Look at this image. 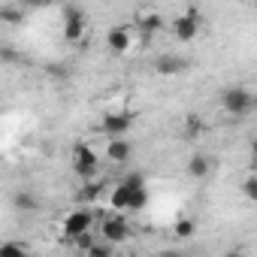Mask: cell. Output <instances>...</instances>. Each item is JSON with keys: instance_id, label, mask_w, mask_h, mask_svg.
<instances>
[{"instance_id": "6da1fadb", "label": "cell", "mask_w": 257, "mask_h": 257, "mask_svg": "<svg viewBox=\"0 0 257 257\" xmlns=\"http://www.w3.org/2000/svg\"><path fill=\"white\" fill-rule=\"evenodd\" d=\"M61 22H64V40L67 43H82L85 31H88V13L79 4H67L61 10Z\"/></svg>"}, {"instance_id": "7a4b0ae2", "label": "cell", "mask_w": 257, "mask_h": 257, "mask_svg": "<svg viewBox=\"0 0 257 257\" xmlns=\"http://www.w3.org/2000/svg\"><path fill=\"white\" fill-rule=\"evenodd\" d=\"M221 106L227 109V115H233V118H245V115L254 109V94H251L245 85L224 88V94H221Z\"/></svg>"}, {"instance_id": "3957f363", "label": "cell", "mask_w": 257, "mask_h": 257, "mask_svg": "<svg viewBox=\"0 0 257 257\" xmlns=\"http://www.w3.org/2000/svg\"><path fill=\"white\" fill-rule=\"evenodd\" d=\"M73 173H76L82 182L97 179V173H100V158L91 152V146H85V143H76V146H73Z\"/></svg>"}, {"instance_id": "277c9868", "label": "cell", "mask_w": 257, "mask_h": 257, "mask_svg": "<svg viewBox=\"0 0 257 257\" xmlns=\"http://www.w3.org/2000/svg\"><path fill=\"white\" fill-rule=\"evenodd\" d=\"M137 188H146V179H143V173H127L115 188H112V212L115 215H121V212H127V200H131V191H137Z\"/></svg>"}, {"instance_id": "5b68a950", "label": "cell", "mask_w": 257, "mask_h": 257, "mask_svg": "<svg viewBox=\"0 0 257 257\" xmlns=\"http://www.w3.org/2000/svg\"><path fill=\"white\" fill-rule=\"evenodd\" d=\"M91 227H94V212H91V206H79V209H73V212L64 218V236H67V239H79V236L91 233Z\"/></svg>"}, {"instance_id": "8992f818", "label": "cell", "mask_w": 257, "mask_h": 257, "mask_svg": "<svg viewBox=\"0 0 257 257\" xmlns=\"http://www.w3.org/2000/svg\"><path fill=\"white\" fill-rule=\"evenodd\" d=\"M100 236H103V242H106V245H112V248H115L118 242H124L127 236H131V227H127V221H124L121 215H115V212H112V215H106V218H103V224H100Z\"/></svg>"}, {"instance_id": "52a82bcc", "label": "cell", "mask_w": 257, "mask_h": 257, "mask_svg": "<svg viewBox=\"0 0 257 257\" xmlns=\"http://www.w3.org/2000/svg\"><path fill=\"white\" fill-rule=\"evenodd\" d=\"M100 127H103V134L109 140H124V134L134 127V115L131 112H109Z\"/></svg>"}, {"instance_id": "ba28073f", "label": "cell", "mask_w": 257, "mask_h": 257, "mask_svg": "<svg viewBox=\"0 0 257 257\" xmlns=\"http://www.w3.org/2000/svg\"><path fill=\"white\" fill-rule=\"evenodd\" d=\"M173 34H176L179 43L197 40V34H200V16H197V10H188L185 16H179V19L173 22Z\"/></svg>"}, {"instance_id": "9c48e42d", "label": "cell", "mask_w": 257, "mask_h": 257, "mask_svg": "<svg viewBox=\"0 0 257 257\" xmlns=\"http://www.w3.org/2000/svg\"><path fill=\"white\" fill-rule=\"evenodd\" d=\"M134 37H131V28H124V25H115L109 34H106V46L112 55H124L127 49H131Z\"/></svg>"}, {"instance_id": "30bf717a", "label": "cell", "mask_w": 257, "mask_h": 257, "mask_svg": "<svg viewBox=\"0 0 257 257\" xmlns=\"http://www.w3.org/2000/svg\"><path fill=\"white\" fill-rule=\"evenodd\" d=\"M155 70L161 76H182L188 70V58H182V55H161L155 61Z\"/></svg>"}, {"instance_id": "8fae6325", "label": "cell", "mask_w": 257, "mask_h": 257, "mask_svg": "<svg viewBox=\"0 0 257 257\" xmlns=\"http://www.w3.org/2000/svg\"><path fill=\"white\" fill-rule=\"evenodd\" d=\"M106 158H109V164H127V161L134 158V143H127V140H109Z\"/></svg>"}, {"instance_id": "7c38bea8", "label": "cell", "mask_w": 257, "mask_h": 257, "mask_svg": "<svg viewBox=\"0 0 257 257\" xmlns=\"http://www.w3.org/2000/svg\"><path fill=\"white\" fill-rule=\"evenodd\" d=\"M137 28H140V34H143L146 40H152L155 34L164 31V16H161V13H146V16L137 19Z\"/></svg>"}, {"instance_id": "4fadbf2b", "label": "cell", "mask_w": 257, "mask_h": 257, "mask_svg": "<svg viewBox=\"0 0 257 257\" xmlns=\"http://www.w3.org/2000/svg\"><path fill=\"white\" fill-rule=\"evenodd\" d=\"M209 170H212V161H209V155H203V152L191 155V158H188V164H185V173H188L191 179H206V176H209Z\"/></svg>"}, {"instance_id": "5bb4252c", "label": "cell", "mask_w": 257, "mask_h": 257, "mask_svg": "<svg viewBox=\"0 0 257 257\" xmlns=\"http://www.w3.org/2000/svg\"><path fill=\"white\" fill-rule=\"evenodd\" d=\"M106 191V185L100 182V179H91V182H82V188H79V194H76V200L82 203V206H91V203H97L100 200V194Z\"/></svg>"}, {"instance_id": "9a60e30c", "label": "cell", "mask_w": 257, "mask_h": 257, "mask_svg": "<svg viewBox=\"0 0 257 257\" xmlns=\"http://www.w3.org/2000/svg\"><path fill=\"white\" fill-rule=\"evenodd\" d=\"M13 209L16 212H37L40 209V197L31 191H16L13 194Z\"/></svg>"}, {"instance_id": "2e32d148", "label": "cell", "mask_w": 257, "mask_h": 257, "mask_svg": "<svg viewBox=\"0 0 257 257\" xmlns=\"http://www.w3.org/2000/svg\"><path fill=\"white\" fill-rule=\"evenodd\" d=\"M25 7L22 4H4L0 7V22L4 25H25Z\"/></svg>"}, {"instance_id": "e0dca14e", "label": "cell", "mask_w": 257, "mask_h": 257, "mask_svg": "<svg viewBox=\"0 0 257 257\" xmlns=\"http://www.w3.org/2000/svg\"><path fill=\"white\" fill-rule=\"evenodd\" d=\"M0 257H28V245L19 239H7L0 242Z\"/></svg>"}, {"instance_id": "ac0fdd59", "label": "cell", "mask_w": 257, "mask_h": 257, "mask_svg": "<svg viewBox=\"0 0 257 257\" xmlns=\"http://www.w3.org/2000/svg\"><path fill=\"white\" fill-rule=\"evenodd\" d=\"M146 206H149V191H146V188L131 191V200H127V212H143Z\"/></svg>"}, {"instance_id": "d6986e66", "label": "cell", "mask_w": 257, "mask_h": 257, "mask_svg": "<svg viewBox=\"0 0 257 257\" xmlns=\"http://www.w3.org/2000/svg\"><path fill=\"white\" fill-rule=\"evenodd\" d=\"M173 233H176V239H191L197 233V221L194 218H179L176 227H173Z\"/></svg>"}, {"instance_id": "ffe728a7", "label": "cell", "mask_w": 257, "mask_h": 257, "mask_svg": "<svg viewBox=\"0 0 257 257\" xmlns=\"http://www.w3.org/2000/svg\"><path fill=\"white\" fill-rule=\"evenodd\" d=\"M203 131H206V124H203V118H200V115H188V118H185V137H191V140H194V137H200Z\"/></svg>"}, {"instance_id": "44dd1931", "label": "cell", "mask_w": 257, "mask_h": 257, "mask_svg": "<svg viewBox=\"0 0 257 257\" xmlns=\"http://www.w3.org/2000/svg\"><path fill=\"white\" fill-rule=\"evenodd\" d=\"M85 254H88V257H115V248L106 245V242H94Z\"/></svg>"}, {"instance_id": "7402d4cb", "label": "cell", "mask_w": 257, "mask_h": 257, "mask_svg": "<svg viewBox=\"0 0 257 257\" xmlns=\"http://www.w3.org/2000/svg\"><path fill=\"white\" fill-rule=\"evenodd\" d=\"M242 194H245V200H251V203L257 200V176H254V173L242 182Z\"/></svg>"}, {"instance_id": "603a6c76", "label": "cell", "mask_w": 257, "mask_h": 257, "mask_svg": "<svg viewBox=\"0 0 257 257\" xmlns=\"http://www.w3.org/2000/svg\"><path fill=\"white\" fill-rule=\"evenodd\" d=\"M0 61H7V64H19L22 61V55H19V49H13V46H0Z\"/></svg>"}, {"instance_id": "cb8c5ba5", "label": "cell", "mask_w": 257, "mask_h": 257, "mask_svg": "<svg viewBox=\"0 0 257 257\" xmlns=\"http://www.w3.org/2000/svg\"><path fill=\"white\" fill-rule=\"evenodd\" d=\"M155 257H191V254L182 251V248H164V251H158Z\"/></svg>"}, {"instance_id": "d4e9b609", "label": "cell", "mask_w": 257, "mask_h": 257, "mask_svg": "<svg viewBox=\"0 0 257 257\" xmlns=\"http://www.w3.org/2000/svg\"><path fill=\"white\" fill-rule=\"evenodd\" d=\"M76 245H79L82 251H88V248L94 245V236H91V233H85V236H79V239H76Z\"/></svg>"}, {"instance_id": "484cf974", "label": "cell", "mask_w": 257, "mask_h": 257, "mask_svg": "<svg viewBox=\"0 0 257 257\" xmlns=\"http://www.w3.org/2000/svg\"><path fill=\"white\" fill-rule=\"evenodd\" d=\"M224 257H242V251H239V248H236V251H227V254H224Z\"/></svg>"}]
</instances>
